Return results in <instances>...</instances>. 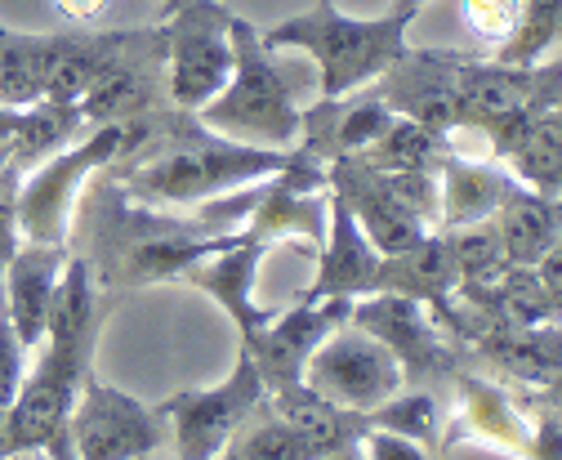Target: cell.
Segmentation results:
<instances>
[{"label": "cell", "instance_id": "8d00e7d4", "mask_svg": "<svg viewBox=\"0 0 562 460\" xmlns=\"http://www.w3.org/2000/svg\"><path fill=\"white\" fill-rule=\"evenodd\" d=\"M425 5H429V0H393V10H389V14H397V19H406V23H411V19H415L419 10H425Z\"/></svg>", "mask_w": 562, "mask_h": 460}, {"label": "cell", "instance_id": "f546056e", "mask_svg": "<svg viewBox=\"0 0 562 460\" xmlns=\"http://www.w3.org/2000/svg\"><path fill=\"white\" fill-rule=\"evenodd\" d=\"M228 460H317V451L308 442H300L281 420H259V425H246L233 447H228Z\"/></svg>", "mask_w": 562, "mask_h": 460}, {"label": "cell", "instance_id": "52a82bcc", "mask_svg": "<svg viewBox=\"0 0 562 460\" xmlns=\"http://www.w3.org/2000/svg\"><path fill=\"white\" fill-rule=\"evenodd\" d=\"M263 399H268V389L246 354H237V367L224 384L183 389L175 399H166L161 416L175 434L179 460H220L233 447V438L255 420Z\"/></svg>", "mask_w": 562, "mask_h": 460}, {"label": "cell", "instance_id": "ab89813d", "mask_svg": "<svg viewBox=\"0 0 562 460\" xmlns=\"http://www.w3.org/2000/svg\"><path fill=\"white\" fill-rule=\"evenodd\" d=\"M183 5H192V0H166V5H161V19L175 14V10H183Z\"/></svg>", "mask_w": 562, "mask_h": 460}, {"label": "cell", "instance_id": "9a60e30c", "mask_svg": "<svg viewBox=\"0 0 562 460\" xmlns=\"http://www.w3.org/2000/svg\"><path fill=\"white\" fill-rule=\"evenodd\" d=\"M263 255H268V242H259V237H250L246 228H237V233H228L215 250H205L196 265H188L183 278H179V282L205 291L210 300H215V304L233 317L241 345L272 317V308L255 304V278H259V259H263Z\"/></svg>", "mask_w": 562, "mask_h": 460}, {"label": "cell", "instance_id": "1f68e13d", "mask_svg": "<svg viewBox=\"0 0 562 460\" xmlns=\"http://www.w3.org/2000/svg\"><path fill=\"white\" fill-rule=\"evenodd\" d=\"M518 14H522V0H460L464 27H469L477 41H486V45H501V41L514 32Z\"/></svg>", "mask_w": 562, "mask_h": 460}, {"label": "cell", "instance_id": "836d02e7", "mask_svg": "<svg viewBox=\"0 0 562 460\" xmlns=\"http://www.w3.org/2000/svg\"><path fill=\"white\" fill-rule=\"evenodd\" d=\"M358 456L362 460H434V451H425V447L411 442V438H397L389 429H362Z\"/></svg>", "mask_w": 562, "mask_h": 460}, {"label": "cell", "instance_id": "7a4b0ae2", "mask_svg": "<svg viewBox=\"0 0 562 460\" xmlns=\"http://www.w3.org/2000/svg\"><path fill=\"white\" fill-rule=\"evenodd\" d=\"M286 161H291V153L224 139L215 130H205L192 112L170 108L157 116L148 144L134 157L108 166V175L134 202L170 211V206H196V202L205 206V202H215V197L255 188V183L272 179Z\"/></svg>", "mask_w": 562, "mask_h": 460}, {"label": "cell", "instance_id": "2e32d148", "mask_svg": "<svg viewBox=\"0 0 562 460\" xmlns=\"http://www.w3.org/2000/svg\"><path fill=\"white\" fill-rule=\"evenodd\" d=\"M72 246H45V242H19L10 265L0 269V304H5V322L14 326L19 345L32 354L45 340V317L54 287L63 278V265Z\"/></svg>", "mask_w": 562, "mask_h": 460}, {"label": "cell", "instance_id": "30bf717a", "mask_svg": "<svg viewBox=\"0 0 562 460\" xmlns=\"http://www.w3.org/2000/svg\"><path fill=\"white\" fill-rule=\"evenodd\" d=\"M166 108V58H161V27H134L121 54L94 77L81 94L77 112L90 125H125Z\"/></svg>", "mask_w": 562, "mask_h": 460}, {"label": "cell", "instance_id": "7402d4cb", "mask_svg": "<svg viewBox=\"0 0 562 460\" xmlns=\"http://www.w3.org/2000/svg\"><path fill=\"white\" fill-rule=\"evenodd\" d=\"M496 161H505L514 183L558 202L562 197V108L553 103V108L531 112L509 135Z\"/></svg>", "mask_w": 562, "mask_h": 460}, {"label": "cell", "instance_id": "484cf974", "mask_svg": "<svg viewBox=\"0 0 562 460\" xmlns=\"http://www.w3.org/2000/svg\"><path fill=\"white\" fill-rule=\"evenodd\" d=\"M451 153V139L438 135V130L419 125V121H406V116H393L384 135L362 153L367 166L375 170H438Z\"/></svg>", "mask_w": 562, "mask_h": 460}, {"label": "cell", "instance_id": "6da1fadb", "mask_svg": "<svg viewBox=\"0 0 562 460\" xmlns=\"http://www.w3.org/2000/svg\"><path fill=\"white\" fill-rule=\"evenodd\" d=\"M99 175L103 179L94 188L86 183L72 224H81V233L90 242V250H81V259L94 269V282L108 291L175 282L205 250H215L228 233H237V228H220L210 215L175 220L157 206H144V202H134V197H125L108 170H99Z\"/></svg>", "mask_w": 562, "mask_h": 460}, {"label": "cell", "instance_id": "83f0119b", "mask_svg": "<svg viewBox=\"0 0 562 460\" xmlns=\"http://www.w3.org/2000/svg\"><path fill=\"white\" fill-rule=\"evenodd\" d=\"M367 429H389L397 438H411L425 451H438L442 442V407L434 393L425 389H397L393 399H384L375 412H367Z\"/></svg>", "mask_w": 562, "mask_h": 460}, {"label": "cell", "instance_id": "7c38bea8", "mask_svg": "<svg viewBox=\"0 0 562 460\" xmlns=\"http://www.w3.org/2000/svg\"><path fill=\"white\" fill-rule=\"evenodd\" d=\"M456 77H460V54L406 45L393 68L375 81V94L393 108V116L419 121L451 139L460 130V81Z\"/></svg>", "mask_w": 562, "mask_h": 460}, {"label": "cell", "instance_id": "603a6c76", "mask_svg": "<svg viewBox=\"0 0 562 460\" xmlns=\"http://www.w3.org/2000/svg\"><path fill=\"white\" fill-rule=\"evenodd\" d=\"M491 224H496L509 269H536L558 246V202L522 188V183H514L505 192V202L496 215H491Z\"/></svg>", "mask_w": 562, "mask_h": 460}, {"label": "cell", "instance_id": "b9f144b4", "mask_svg": "<svg viewBox=\"0 0 562 460\" xmlns=\"http://www.w3.org/2000/svg\"><path fill=\"white\" fill-rule=\"evenodd\" d=\"M220 460H228V451H224V456H220Z\"/></svg>", "mask_w": 562, "mask_h": 460}, {"label": "cell", "instance_id": "5b68a950", "mask_svg": "<svg viewBox=\"0 0 562 460\" xmlns=\"http://www.w3.org/2000/svg\"><path fill=\"white\" fill-rule=\"evenodd\" d=\"M157 27L170 108L201 112L233 77V10L224 0H192Z\"/></svg>", "mask_w": 562, "mask_h": 460}, {"label": "cell", "instance_id": "9c48e42d", "mask_svg": "<svg viewBox=\"0 0 562 460\" xmlns=\"http://www.w3.org/2000/svg\"><path fill=\"white\" fill-rule=\"evenodd\" d=\"M300 380L313 384L322 399H330L335 407L358 412V416L375 412L384 399H393V393L406 384L397 358L380 340L358 332L353 322L335 326V332L308 354Z\"/></svg>", "mask_w": 562, "mask_h": 460}, {"label": "cell", "instance_id": "f1b7e54d", "mask_svg": "<svg viewBox=\"0 0 562 460\" xmlns=\"http://www.w3.org/2000/svg\"><path fill=\"white\" fill-rule=\"evenodd\" d=\"M447 246L456 259V273L460 287H491L496 278L509 273V259L505 246L496 237V224H469V228H447Z\"/></svg>", "mask_w": 562, "mask_h": 460}, {"label": "cell", "instance_id": "8fae6325", "mask_svg": "<svg viewBox=\"0 0 562 460\" xmlns=\"http://www.w3.org/2000/svg\"><path fill=\"white\" fill-rule=\"evenodd\" d=\"M348 322L367 332L371 340H380L406 380H429V375H447L451 371V345L442 340L438 322L425 304H415L406 295H389V291H371L358 295L348 308Z\"/></svg>", "mask_w": 562, "mask_h": 460}, {"label": "cell", "instance_id": "ac0fdd59", "mask_svg": "<svg viewBox=\"0 0 562 460\" xmlns=\"http://www.w3.org/2000/svg\"><path fill=\"white\" fill-rule=\"evenodd\" d=\"M371 291L406 295V300H415V304H425L429 313L451 317V300H456V291H460V273H456L447 233L434 228L425 242H415L411 250L380 255V269H375V287H371ZM371 291H367V295H371Z\"/></svg>", "mask_w": 562, "mask_h": 460}, {"label": "cell", "instance_id": "d6986e66", "mask_svg": "<svg viewBox=\"0 0 562 460\" xmlns=\"http://www.w3.org/2000/svg\"><path fill=\"white\" fill-rule=\"evenodd\" d=\"M514 188L505 166H491L464 153H447V161L438 166V228H469V224H486L501 211L505 192Z\"/></svg>", "mask_w": 562, "mask_h": 460}, {"label": "cell", "instance_id": "d590c367", "mask_svg": "<svg viewBox=\"0 0 562 460\" xmlns=\"http://www.w3.org/2000/svg\"><path fill=\"white\" fill-rule=\"evenodd\" d=\"M108 5L112 0H54V10L63 19H72V23H94V19L108 14Z\"/></svg>", "mask_w": 562, "mask_h": 460}, {"label": "cell", "instance_id": "3957f363", "mask_svg": "<svg viewBox=\"0 0 562 460\" xmlns=\"http://www.w3.org/2000/svg\"><path fill=\"white\" fill-rule=\"evenodd\" d=\"M406 19L384 14V19H353L344 14L335 0H317L313 10L281 19L277 27L259 32L268 49H300L317 63L322 77V99H348L367 86H375L397 54L406 49Z\"/></svg>", "mask_w": 562, "mask_h": 460}, {"label": "cell", "instance_id": "ba28073f", "mask_svg": "<svg viewBox=\"0 0 562 460\" xmlns=\"http://www.w3.org/2000/svg\"><path fill=\"white\" fill-rule=\"evenodd\" d=\"M166 442L161 407L130 399L125 389L99 380L94 371L81 380L72 416H67V447L72 460H134Z\"/></svg>", "mask_w": 562, "mask_h": 460}, {"label": "cell", "instance_id": "44dd1931", "mask_svg": "<svg viewBox=\"0 0 562 460\" xmlns=\"http://www.w3.org/2000/svg\"><path fill=\"white\" fill-rule=\"evenodd\" d=\"M263 403L272 407V412H268L272 420H281L300 442H308L317 456L339 451V447H353V442L362 438V429H367V416L335 407L330 399H322V393H317L313 384H304V380L272 389Z\"/></svg>", "mask_w": 562, "mask_h": 460}, {"label": "cell", "instance_id": "d4e9b609", "mask_svg": "<svg viewBox=\"0 0 562 460\" xmlns=\"http://www.w3.org/2000/svg\"><path fill=\"white\" fill-rule=\"evenodd\" d=\"M58 32H14L0 23V108L27 112L45 94Z\"/></svg>", "mask_w": 562, "mask_h": 460}, {"label": "cell", "instance_id": "7bdbcfd3", "mask_svg": "<svg viewBox=\"0 0 562 460\" xmlns=\"http://www.w3.org/2000/svg\"><path fill=\"white\" fill-rule=\"evenodd\" d=\"M0 313H5V304H0Z\"/></svg>", "mask_w": 562, "mask_h": 460}, {"label": "cell", "instance_id": "4fadbf2b", "mask_svg": "<svg viewBox=\"0 0 562 460\" xmlns=\"http://www.w3.org/2000/svg\"><path fill=\"white\" fill-rule=\"evenodd\" d=\"M348 308H353V300H300L286 313H272L241 345V354L255 362L263 389L272 393L281 384H295L304 375L308 354L335 332V326L348 322Z\"/></svg>", "mask_w": 562, "mask_h": 460}, {"label": "cell", "instance_id": "cb8c5ba5", "mask_svg": "<svg viewBox=\"0 0 562 460\" xmlns=\"http://www.w3.org/2000/svg\"><path fill=\"white\" fill-rule=\"evenodd\" d=\"M130 32H58V49L45 77L41 103L49 108H77L81 94L94 86V77L121 54Z\"/></svg>", "mask_w": 562, "mask_h": 460}, {"label": "cell", "instance_id": "60d3db41", "mask_svg": "<svg viewBox=\"0 0 562 460\" xmlns=\"http://www.w3.org/2000/svg\"><path fill=\"white\" fill-rule=\"evenodd\" d=\"M134 460H157V451H148V456H134Z\"/></svg>", "mask_w": 562, "mask_h": 460}, {"label": "cell", "instance_id": "4dcf8cb0", "mask_svg": "<svg viewBox=\"0 0 562 460\" xmlns=\"http://www.w3.org/2000/svg\"><path fill=\"white\" fill-rule=\"evenodd\" d=\"M23 161L14 148L0 139V269L10 265V255L19 250V183H23Z\"/></svg>", "mask_w": 562, "mask_h": 460}, {"label": "cell", "instance_id": "5bb4252c", "mask_svg": "<svg viewBox=\"0 0 562 460\" xmlns=\"http://www.w3.org/2000/svg\"><path fill=\"white\" fill-rule=\"evenodd\" d=\"M326 188L348 206V215L358 220V228L367 233V242L380 255L411 250L415 242H425L434 233L415 211L402 206V197L389 188V179L375 166H367L362 157H335L326 166Z\"/></svg>", "mask_w": 562, "mask_h": 460}, {"label": "cell", "instance_id": "d6a6232c", "mask_svg": "<svg viewBox=\"0 0 562 460\" xmlns=\"http://www.w3.org/2000/svg\"><path fill=\"white\" fill-rule=\"evenodd\" d=\"M23 375H27V349L19 345V336H14V326L5 322V313H0V412L19 399Z\"/></svg>", "mask_w": 562, "mask_h": 460}, {"label": "cell", "instance_id": "74e56055", "mask_svg": "<svg viewBox=\"0 0 562 460\" xmlns=\"http://www.w3.org/2000/svg\"><path fill=\"white\" fill-rule=\"evenodd\" d=\"M0 460H54L49 451H41V447H23V451H5Z\"/></svg>", "mask_w": 562, "mask_h": 460}, {"label": "cell", "instance_id": "4316f807", "mask_svg": "<svg viewBox=\"0 0 562 460\" xmlns=\"http://www.w3.org/2000/svg\"><path fill=\"white\" fill-rule=\"evenodd\" d=\"M562 32V0H522V14L514 23V32L496 45V63H509V68H536V63L553 58Z\"/></svg>", "mask_w": 562, "mask_h": 460}, {"label": "cell", "instance_id": "e575fe53", "mask_svg": "<svg viewBox=\"0 0 562 460\" xmlns=\"http://www.w3.org/2000/svg\"><path fill=\"white\" fill-rule=\"evenodd\" d=\"M558 456H562V425H558V407H553L549 389H544L536 420H531V456L527 460H558Z\"/></svg>", "mask_w": 562, "mask_h": 460}, {"label": "cell", "instance_id": "ffe728a7", "mask_svg": "<svg viewBox=\"0 0 562 460\" xmlns=\"http://www.w3.org/2000/svg\"><path fill=\"white\" fill-rule=\"evenodd\" d=\"M456 412H460L456 434H469L514 460L531 456V420L522 416V403L509 399L501 384L477 375H456Z\"/></svg>", "mask_w": 562, "mask_h": 460}, {"label": "cell", "instance_id": "8992f818", "mask_svg": "<svg viewBox=\"0 0 562 460\" xmlns=\"http://www.w3.org/2000/svg\"><path fill=\"white\" fill-rule=\"evenodd\" d=\"M121 125H99L77 148H58L27 170L19 183V242L72 246V215L86 183L112 166Z\"/></svg>", "mask_w": 562, "mask_h": 460}, {"label": "cell", "instance_id": "f35d334b", "mask_svg": "<svg viewBox=\"0 0 562 460\" xmlns=\"http://www.w3.org/2000/svg\"><path fill=\"white\" fill-rule=\"evenodd\" d=\"M317 460H362V456H358V442H353V447H339V451H326V456H317Z\"/></svg>", "mask_w": 562, "mask_h": 460}, {"label": "cell", "instance_id": "e0dca14e", "mask_svg": "<svg viewBox=\"0 0 562 460\" xmlns=\"http://www.w3.org/2000/svg\"><path fill=\"white\" fill-rule=\"evenodd\" d=\"M380 250L367 242L348 206L326 188V237L317 246V278L300 300H358L375 287Z\"/></svg>", "mask_w": 562, "mask_h": 460}, {"label": "cell", "instance_id": "277c9868", "mask_svg": "<svg viewBox=\"0 0 562 460\" xmlns=\"http://www.w3.org/2000/svg\"><path fill=\"white\" fill-rule=\"evenodd\" d=\"M192 116L205 130H215V135L250 148H272V153L295 148L304 108L295 103L286 72L272 63V49L259 41L255 23L233 14V77Z\"/></svg>", "mask_w": 562, "mask_h": 460}]
</instances>
